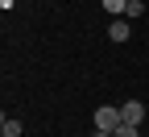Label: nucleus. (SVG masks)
<instances>
[{"mask_svg": "<svg viewBox=\"0 0 149 137\" xmlns=\"http://www.w3.org/2000/svg\"><path fill=\"white\" fill-rule=\"evenodd\" d=\"M124 121H120V108H112V104H104V108H95V129H104V133H116Z\"/></svg>", "mask_w": 149, "mask_h": 137, "instance_id": "f257e3e1", "label": "nucleus"}, {"mask_svg": "<svg viewBox=\"0 0 149 137\" xmlns=\"http://www.w3.org/2000/svg\"><path fill=\"white\" fill-rule=\"evenodd\" d=\"M120 121H124V125H141V121H145V104H141V100H124V104H120Z\"/></svg>", "mask_w": 149, "mask_h": 137, "instance_id": "f03ea898", "label": "nucleus"}, {"mask_svg": "<svg viewBox=\"0 0 149 137\" xmlns=\"http://www.w3.org/2000/svg\"><path fill=\"white\" fill-rule=\"evenodd\" d=\"M108 37L112 42H128V37H133V21H128V17H116V21L108 25Z\"/></svg>", "mask_w": 149, "mask_h": 137, "instance_id": "7ed1b4c3", "label": "nucleus"}, {"mask_svg": "<svg viewBox=\"0 0 149 137\" xmlns=\"http://www.w3.org/2000/svg\"><path fill=\"white\" fill-rule=\"evenodd\" d=\"M25 133V125L17 121V116H4V125H0V137H21Z\"/></svg>", "mask_w": 149, "mask_h": 137, "instance_id": "20e7f679", "label": "nucleus"}, {"mask_svg": "<svg viewBox=\"0 0 149 137\" xmlns=\"http://www.w3.org/2000/svg\"><path fill=\"white\" fill-rule=\"evenodd\" d=\"M124 17H128V21H141V17H145V4H141V0H128Z\"/></svg>", "mask_w": 149, "mask_h": 137, "instance_id": "39448f33", "label": "nucleus"}, {"mask_svg": "<svg viewBox=\"0 0 149 137\" xmlns=\"http://www.w3.org/2000/svg\"><path fill=\"white\" fill-rule=\"evenodd\" d=\"M104 8H108V17H124L128 0H104Z\"/></svg>", "mask_w": 149, "mask_h": 137, "instance_id": "423d86ee", "label": "nucleus"}, {"mask_svg": "<svg viewBox=\"0 0 149 137\" xmlns=\"http://www.w3.org/2000/svg\"><path fill=\"white\" fill-rule=\"evenodd\" d=\"M112 137H141V125H120Z\"/></svg>", "mask_w": 149, "mask_h": 137, "instance_id": "0eeeda50", "label": "nucleus"}, {"mask_svg": "<svg viewBox=\"0 0 149 137\" xmlns=\"http://www.w3.org/2000/svg\"><path fill=\"white\" fill-rule=\"evenodd\" d=\"M91 137H112V133H104V129H95V133H91Z\"/></svg>", "mask_w": 149, "mask_h": 137, "instance_id": "6e6552de", "label": "nucleus"}]
</instances>
